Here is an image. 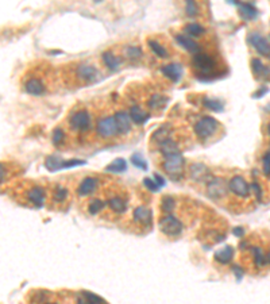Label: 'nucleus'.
<instances>
[{
	"label": "nucleus",
	"mask_w": 270,
	"mask_h": 304,
	"mask_svg": "<svg viewBox=\"0 0 270 304\" xmlns=\"http://www.w3.org/2000/svg\"><path fill=\"white\" fill-rule=\"evenodd\" d=\"M192 65L196 71H198V79L204 80V77H208V80H211L220 76V73L217 72V62L210 54L198 53L196 55H193Z\"/></svg>",
	"instance_id": "nucleus-1"
},
{
	"label": "nucleus",
	"mask_w": 270,
	"mask_h": 304,
	"mask_svg": "<svg viewBox=\"0 0 270 304\" xmlns=\"http://www.w3.org/2000/svg\"><path fill=\"white\" fill-rule=\"evenodd\" d=\"M162 169L165 170V173L170 176L173 180H180L184 176V170H185V160L179 154H172V156H165L162 161Z\"/></svg>",
	"instance_id": "nucleus-2"
},
{
	"label": "nucleus",
	"mask_w": 270,
	"mask_h": 304,
	"mask_svg": "<svg viewBox=\"0 0 270 304\" xmlns=\"http://www.w3.org/2000/svg\"><path fill=\"white\" fill-rule=\"evenodd\" d=\"M74 79L81 84H90L99 79H102V73L99 72L95 65L90 64H78L74 68Z\"/></svg>",
	"instance_id": "nucleus-3"
},
{
	"label": "nucleus",
	"mask_w": 270,
	"mask_h": 304,
	"mask_svg": "<svg viewBox=\"0 0 270 304\" xmlns=\"http://www.w3.org/2000/svg\"><path fill=\"white\" fill-rule=\"evenodd\" d=\"M69 126L74 131L78 133H87L90 131L92 126V118L88 109H77L74 111L69 118Z\"/></svg>",
	"instance_id": "nucleus-4"
},
{
	"label": "nucleus",
	"mask_w": 270,
	"mask_h": 304,
	"mask_svg": "<svg viewBox=\"0 0 270 304\" xmlns=\"http://www.w3.org/2000/svg\"><path fill=\"white\" fill-rule=\"evenodd\" d=\"M219 127L217 125V121L212 116H203L200 118L196 123H195V127H193V131L198 135L200 140H207L212 137L215 131Z\"/></svg>",
	"instance_id": "nucleus-5"
},
{
	"label": "nucleus",
	"mask_w": 270,
	"mask_h": 304,
	"mask_svg": "<svg viewBox=\"0 0 270 304\" xmlns=\"http://www.w3.org/2000/svg\"><path fill=\"white\" fill-rule=\"evenodd\" d=\"M228 182L222 177H212L207 184V194L212 200H222L228 196Z\"/></svg>",
	"instance_id": "nucleus-6"
},
{
	"label": "nucleus",
	"mask_w": 270,
	"mask_h": 304,
	"mask_svg": "<svg viewBox=\"0 0 270 304\" xmlns=\"http://www.w3.org/2000/svg\"><path fill=\"white\" fill-rule=\"evenodd\" d=\"M96 134L100 138H112L119 134L118 125L115 121V116H104L100 118L96 123Z\"/></svg>",
	"instance_id": "nucleus-7"
},
{
	"label": "nucleus",
	"mask_w": 270,
	"mask_h": 304,
	"mask_svg": "<svg viewBox=\"0 0 270 304\" xmlns=\"http://www.w3.org/2000/svg\"><path fill=\"white\" fill-rule=\"evenodd\" d=\"M23 196L29 204L34 206L36 208H41L45 204L46 200V191L41 185H29L26 187L23 192Z\"/></svg>",
	"instance_id": "nucleus-8"
},
{
	"label": "nucleus",
	"mask_w": 270,
	"mask_h": 304,
	"mask_svg": "<svg viewBox=\"0 0 270 304\" xmlns=\"http://www.w3.org/2000/svg\"><path fill=\"white\" fill-rule=\"evenodd\" d=\"M228 188L231 191V194L235 195L239 199L250 197V185L243 176L236 175V176L231 177V180L228 181Z\"/></svg>",
	"instance_id": "nucleus-9"
},
{
	"label": "nucleus",
	"mask_w": 270,
	"mask_h": 304,
	"mask_svg": "<svg viewBox=\"0 0 270 304\" xmlns=\"http://www.w3.org/2000/svg\"><path fill=\"white\" fill-rule=\"evenodd\" d=\"M160 230L168 235V237H177L182 231V225L177 218H174L173 215H165L160 219Z\"/></svg>",
	"instance_id": "nucleus-10"
},
{
	"label": "nucleus",
	"mask_w": 270,
	"mask_h": 304,
	"mask_svg": "<svg viewBox=\"0 0 270 304\" xmlns=\"http://www.w3.org/2000/svg\"><path fill=\"white\" fill-rule=\"evenodd\" d=\"M23 88L24 91L27 92L29 95H33V96H41L48 91V87L43 83V80L36 74L29 76V79H26Z\"/></svg>",
	"instance_id": "nucleus-11"
},
{
	"label": "nucleus",
	"mask_w": 270,
	"mask_h": 304,
	"mask_svg": "<svg viewBox=\"0 0 270 304\" xmlns=\"http://www.w3.org/2000/svg\"><path fill=\"white\" fill-rule=\"evenodd\" d=\"M189 177L192 179L193 181L207 182V184H208V182L211 181V179H212L210 169H208L204 164H198V162L192 164L189 166Z\"/></svg>",
	"instance_id": "nucleus-12"
},
{
	"label": "nucleus",
	"mask_w": 270,
	"mask_h": 304,
	"mask_svg": "<svg viewBox=\"0 0 270 304\" xmlns=\"http://www.w3.org/2000/svg\"><path fill=\"white\" fill-rule=\"evenodd\" d=\"M132 219L137 225L142 226V227H150L151 222H153V214H151V210L149 207L139 206L134 210Z\"/></svg>",
	"instance_id": "nucleus-13"
},
{
	"label": "nucleus",
	"mask_w": 270,
	"mask_h": 304,
	"mask_svg": "<svg viewBox=\"0 0 270 304\" xmlns=\"http://www.w3.org/2000/svg\"><path fill=\"white\" fill-rule=\"evenodd\" d=\"M99 185H100V182H99V179L97 177H85L81 180L80 182V185H78V189H77V194L78 196H90V195H93L96 192V189L99 188Z\"/></svg>",
	"instance_id": "nucleus-14"
},
{
	"label": "nucleus",
	"mask_w": 270,
	"mask_h": 304,
	"mask_svg": "<svg viewBox=\"0 0 270 304\" xmlns=\"http://www.w3.org/2000/svg\"><path fill=\"white\" fill-rule=\"evenodd\" d=\"M249 42L252 43L254 49L258 52L259 54L270 57V43L261 34H258V33H252L250 36H249Z\"/></svg>",
	"instance_id": "nucleus-15"
},
{
	"label": "nucleus",
	"mask_w": 270,
	"mask_h": 304,
	"mask_svg": "<svg viewBox=\"0 0 270 304\" xmlns=\"http://www.w3.org/2000/svg\"><path fill=\"white\" fill-rule=\"evenodd\" d=\"M107 206L108 208L114 214H123L126 213L127 210V200L126 197H123L122 195L116 194L107 197Z\"/></svg>",
	"instance_id": "nucleus-16"
},
{
	"label": "nucleus",
	"mask_w": 270,
	"mask_h": 304,
	"mask_svg": "<svg viewBox=\"0 0 270 304\" xmlns=\"http://www.w3.org/2000/svg\"><path fill=\"white\" fill-rule=\"evenodd\" d=\"M114 116L120 135H126L131 131V118L127 115L125 111H116Z\"/></svg>",
	"instance_id": "nucleus-17"
},
{
	"label": "nucleus",
	"mask_w": 270,
	"mask_h": 304,
	"mask_svg": "<svg viewBox=\"0 0 270 304\" xmlns=\"http://www.w3.org/2000/svg\"><path fill=\"white\" fill-rule=\"evenodd\" d=\"M161 72L165 77L177 83V81H180L181 76H182V68L179 64H168V65H163L161 68Z\"/></svg>",
	"instance_id": "nucleus-18"
},
{
	"label": "nucleus",
	"mask_w": 270,
	"mask_h": 304,
	"mask_svg": "<svg viewBox=\"0 0 270 304\" xmlns=\"http://www.w3.org/2000/svg\"><path fill=\"white\" fill-rule=\"evenodd\" d=\"M249 250H250V254H252V264H254L255 267L262 268L268 265V262H266V250L262 249V248L258 246V245L250 246Z\"/></svg>",
	"instance_id": "nucleus-19"
},
{
	"label": "nucleus",
	"mask_w": 270,
	"mask_h": 304,
	"mask_svg": "<svg viewBox=\"0 0 270 304\" xmlns=\"http://www.w3.org/2000/svg\"><path fill=\"white\" fill-rule=\"evenodd\" d=\"M176 41H177V42H179V45H181L182 48L186 49L189 53L198 54V50H200L198 43L195 42L191 36H185V34H176Z\"/></svg>",
	"instance_id": "nucleus-20"
},
{
	"label": "nucleus",
	"mask_w": 270,
	"mask_h": 304,
	"mask_svg": "<svg viewBox=\"0 0 270 304\" xmlns=\"http://www.w3.org/2000/svg\"><path fill=\"white\" fill-rule=\"evenodd\" d=\"M130 118L135 125H144L150 118V114L144 108H141L139 106H132L130 108Z\"/></svg>",
	"instance_id": "nucleus-21"
},
{
	"label": "nucleus",
	"mask_w": 270,
	"mask_h": 304,
	"mask_svg": "<svg viewBox=\"0 0 270 304\" xmlns=\"http://www.w3.org/2000/svg\"><path fill=\"white\" fill-rule=\"evenodd\" d=\"M234 257V248L233 246H224L222 249L216 250L214 254V260L219 264H228Z\"/></svg>",
	"instance_id": "nucleus-22"
},
{
	"label": "nucleus",
	"mask_w": 270,
	"mask_h": 304,
	"mask_svg": "<svg viewBox=\"0 0 270 304\" xmlns=\"http://www.w3.org/2000/svg\"><path fill=\"white\" fill-rule=\"evenodd\" d=\"M158 150L162 153V156H172V154H179L180 153V149H179V145L174 142L173 140H168L162 141L161 143L158 145Z\"/></svg>",
	"instance_id": "nucleus-23"
},
{
	"label": "nucleus",
	"mask_w": 270,
	"mask_h": 304,
	"mask_svg": "<svg viewBox=\"0 0 270 304\" xmlns=\"http://www.w3.org/2000/svg\"><path fill=\"white\" fill-rule=\"evenodd\" d=\"M69 189L64 187V185H55L53 188V192H52V199H53L54 203L57 204H64L68 199H69Z\"/></svg>",
	"instance_id": "nucleus-24"
},
{
	"label": "nucleus",
	"mask_w": 270,
	"mask_h": 304,
	"mask_svg": "<svg viewBox=\"0 0 270 304\" xmlns=\"http://www.w3.org/2000/svg\"><path fill=\"white\" fill-rule=\"evenodd\" d=\"M103 62L106 64V67L111 71H118L120 67V58L115 54L112 50H107L102 54Z\"/></svg>",
	"instance_id": "nucleus-25"
},
{
	"label": "nucleus",
	"mask_w": 270,
	"mask_h": 304,
	"mask_svg": "<svg viewBox=\"0 0 270 304\" xmlns=\"http://www.w3.org/2000/svg\"><path fill=\"white\" fill-rule=\"evenodd\" d=\"M168 104V97L162 96V95H153V96L147 100V107L151 109V111H162L165 108V106Z\"/></svg>",
	"instance_id": "nucleus-26"
},
{
	"label": "nucleus",
	"mask_w": 270,
	"mask_h": 304,
	"mask_svg": "<svg viewBox=\"0 0 270 304\" xmlns=\"http://www.w3.org/2000/svg\"><path fill=\"white\" fill-rule=\"evenodd\" d=\"M252 68L254 74H255L258 79H265V76L269 77V69L266 68V65H264V62L259 60V58H252Z\"/></svg>",
	"instance_id": "nucleus-27"
},
{
	"label": "nucleus",
	"mask_w": 270,
	"mask_h": 304,
	"mask_svg": "<svg viewBox=\"0 0 270 304\" xmlns=\"http://www.w3.org/2000/svg\"><path fill=\"white\" fill-rule=\"evenodd\" d=\"M239 7L240 15H242L243 19L252 20V19H255L258 17V11H257V8L252 6V3H243V4H239Z\"/></svg>",
	"instance_id": "nucleus-28"
},
{
	"label": "nucleus",
	"mask_w": 270,
	"mask_h": 304,
	"mask_svg": "<svg viewBox=\"0 0 270 304\" xmlns=\"http://www.w3.org/2000/svg\"><path fill=\"white\" fill-rule=\"evenodd\" d=\"M107 206V201L103 200V199H99V197H93L92 200L88 203V214L90 215H97L99 213H102L103 210H104V207Z\"/></svg>",
	"instance_id": "nucleus-29"
},
{
	"label": "nucleus",
	"mask_w": 270,
	"mask_h": 304,
	"mask_svg": "<svg viewBox=\"0 0 270 304\" xmlns=\"http://www.w3.org/2000/svg\"><path fill=\"white\" fill-rule=\"evenodd\" d=\"M147 43H149V46H150V49L153 50V53L156 55L161 57V58H166V57H169V53L168 50H166V48H165L163 45H161L158 41H156V39H149Z\"/></svg>",
	"instance_id": "nucleus-30"
},
{
	"label": "nucleus",
	"mask_w": 270,
	"mask_h": 304,
	"mask_svg": "<svg viewBox=\"0 0 270 304\" xmlns=\"http://www.w3.org/2000/svg\"><path fill=\"white\" fill-rule=\"evenodd\" d=\"M184 31H185V34H189L188 36H204L205 29L198 23H188L184 27Z\"/></svg>",
	"instance_id": "nucleus-31"
},
{
	"label": "nucleus",
	"mask_w": 270,
	"mask_h": 304,
	"mask_svg": "<svg viewBox=\"0 0 270 304\" xmlns=\"http://www.w3.org/2000/svg\"><path fill=\"white\" fill-rule=\"evenodd\" d=\"M126 168H127L126 161H125L123 158H116V160H114L111 164L108 165L107 168H106V170H107V172H112V173H120V172H125Z\"/></svg>",
	"instance_id": "nucleus-32"
},
{
	"label": "nucleus",
	"mask_w": 270,
	"mask_h": 304,
	"mask_svg": "<svg viewBox=\"0 0 270 304\" xmlns=\"http://www.w3.org/2000/svg\"><path fill=\"white\" fill-rule=\"evenodd\" d=\"M66 140V134L62 128L57 127L53 131V143L55 147H60V146L64 145V142Z\"/></svg>",
	"instance_id": "nucleus-33"
},
{
	"label": "nucleus",
	"mask_w": 270,
	"mask_h": 304,
	"mask_svg": "<svg viewBox=\"0 0 270 304\" xmlns=\"http://www.w3.org/2000/svg\"><path fill=\"white\" fill-rule=\"evenodd\" d=\"M125 53H126V58L131 61H137L142 57V50L138 46H127Z\"/></svg>",
	"instance_id": "nucleus-34"
},
{
	"label": "nucleus",
	"mask_w": 270,
	"mask_h": 304,
	"mask_svg": "<svg viewBox=\"0 0 270 304\" xmlns=\"http://www.w3.org/2000/svg\"><path fill=\"white\" fill-rule=\"evenodd\" d=\"M174 207H176V200H174V197L172 196H163L161 200V210L162 211H165V213H170V211H173Z\"/></svg>",
	"instance_id": "nucleus-35"
},
{
	"label": "nucleus",
	"mask_w": 270,
	"mask_h": 304,
	"mask_svg": "<svg viewBox=\"0 0 270 304\" xmlns=\"http://www.w3.org/2000/svg\"><path fill=\"white\" fill-rule=\"evenodd\" d=\"M203 106L205 108L212 109V111H222L223 104L219 102V100H215V99H208V97H204L203 99Z\"/></svg>",
	"instance_id": "nucleus-36"
},
{
	"label": "nucleus",
	"mask_w": 270,
	"mask_h": 304,
	"mask_svg": "<svg viewBox=\"0 0 270 304\" xmlns=\"http://www.w3.org/2000/svg\"><path fill=\"white\" fill-rule=\"evenodd\" d=\"M61 162H62V161H61V158H58L57 156H50V157L46 160V168H48L49 170L54 172V170L60 169Z\"/></svg>",
	"instance_id": "nucleus-37"
},
{
	"label": "nucleus",
	"mask_w": 270,
	"mask_h": 304,
	"mask_svg": "<svg viewBox=\"0 0 270 304\" xmlns=\"http://www.w3.org/2000/svg\"><path fill=\"white\" fill-rule=\"evenodd\" d=\"M131 161L132 164H134V166H137L139 169L142 170L147 169V164H146V161H144V157H142L141 154H134V156H131Z\"/></svg>",
	"instance_id": "nucleus-38"
},
{
	"label": "nucleus",
	"mask_w": 270,
	"mask_h": 304,
	"mask_svg": "<svg viewBox=\"0 0 270 304\" xmlns=\"http://www.w3.org/2000/svg\"><path fill=\"white\" fill-rule=\"evenodd\" d=\"M262 169H264L265 177L270 179V150L264 154V158H262Z\"/></svg>",
	"instance_id": "nucleus-39"
},
{
	"label": "nucleus",
	"mask_w": 270,
	"mask_h": 304,
	"mask_svg": "<svg viewBox=\"0 0 270 304\" xmlns=\"http://www.w3.org/2000/svg\"><path fill=\"white\" fill-rule=\"evenodd\" d=\"M185 11L188 17H196L198 12V4L195 1H186Z\"/></svg>",
	"instance_id": "nucleus-40"
},
{
	"label": "nucleus",
	"mask_w": 270,
	"mask_h": 304,
	"mask_svg": "<svg viewBox=\"0 0 270 304\" xmlns=\"http://www.w3.org/2000/svg\"><path fill=\"white\" fill-rule=\"evenodd\" d=\"M252 192H254L255 199H257V200H261V199H262V196H264V194H262V187L259 185V182H257V181L252 182Z\"/></svg>",
	"instance_id": "nucleus-41"
},
{
	"label": "nucleus",
	"mask_w": 270,
	"mask_h": 304,
	"mask_svg": "<svg viewBox=\"0 0 270 304\" xmlns=\"http://www.w3.org/2000/svg\"><path fill=\"white\" fill-rule=\"evenodd\" d=\"M83 293H84L85 296L90 299V302H92V303H93V304H103V303H104V300H103L102 298H99V296H96L95 293H90V292H87V291L83 292Z\"/></svg>",
	"instance_id": "nucleus-42"
},
{
	"label": "nucleus",
	"mask_w": 270,
	"mask_h": 304,
	"mask_svg": "<svg viewBox=\"0 0 270 304\" xmlns=\"http://www.w3.org/2000/svg\"><path fill=\"white\" fill-rule=\"evenodd\" d=\"M144 184L146 185V188L150 189V191H153V192H157V191L160 189V187L157 185V182L153 181L151 179H144Z\"/></svg>",
	"instance_id": "nucleus-43"
},
{
	"label": "nucleus",
	"mask_w": 270,
	"mask_h": 304,
	"mask_svg": "<svg viewBox=\"0 0 270 304\" xmlns=\"http://www.w3.org/2000/svg\"><path fill=\"white\" fill-rule=\"evenodd\" d=\"M74 303L76 304H93L92 302H90V299L85 296L84 293H80V295H77V296H76V302H74Z\"/></svg>",
	"instance_id": "nucleus-44"
},
{
	"label": "nucleus",
	"mask_w": 270,
	"mask_h": 304,
	"mask_svg": "<svg viewBox=\"0 0 270 304\" xmlns=\"http://www.w3.org/2000/svg\"><path fill=\"white\" fill-rule=\"evenodd\" d=\"M154 179H156V182L158 187H162V185L165 184V180H163L160 175H157V173H156V176H154Z\"/></svg>",
	"instance_id": "nucleus-45"
},
{
	"label": "nucleus",
	"mask_w": 270,
	"mask_h": 304,
	"mask_svg": "<svg viewBox=\"0 0 270 304\" xmlns=\"http://www.w3.org/2000/svg\"><path fill=\"white\" fill-rule=\"evenodd\" d=\"M266 92H268V88H266V87H262L261 91L257 92V93H254V97H261L264 93H266Z\"/></svg>",
	"instance_id": "nucleus-46"
},
{
	"label": "nucleus",
	"mask_w": 270,
	"mask_h": 304,
	"mask_svg": "<svg viewBox=\"0 0 270 304\" xmlns=\"http://www.w3.org/2000/svg\"><path fill=\"white\" fill-rule=\"evenodd\" d=\"M233 232H234L235 235H238V237H240V235H243V229H240V227H236V229H234V230H233Z\"/></svg>",
	"instance_id": "nucleus-47"
},
{
	"label": "nucleus",
	"mask_w": 270,
	"mask_h": 304,
	"mask_svg": "<svg viewBox=\"0 0 270 304\" xmlns=\"http://www.w3.org/2000/svg\"><path fill=\"white\" fill-rule=\"evenodd\" d=\"M266 262H268V265H270V248L266 250Z\"/></svg>",
	"instance_id": "nucleus-48"
},
{
	"label": "nucleus",
	"mask_w": 270,
	"mask_h": 304,
	"mask_svg": "<svg viewBox=\"0 0 270 304\" xmlns=\"http://www.w3.org/2000/svg\"><path fill=\"white\" fill-rule=\"evenodd\" d=\"M268 134H269V137H270V123L268 125Z\"/></svg>",
	"instance_id": "nucleus-49"
},
{
	"label": "nucleus",
	"mask_w": 270,
	"mask_h": 304,
	"mask_svg": "<svg viewBox=\"0 0 270 304\" xmlns=\"http://www.w3.org/2000/svg\"><path fill=\"white\" fill-rule=\"evenodd\" d=\"M46 304H58V303H54V302H48Z\"/></svg>",
	"instance_id": "nucleus-50"
}]
</instances>
